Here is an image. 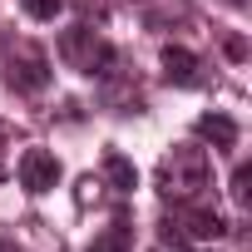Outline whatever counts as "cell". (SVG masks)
Here are the masks:
<instances>
[{
    "mask_svg": "<svg viewBox=\"0 0 252 252\" xmlns=\"http://www.w3.org/2000/svg\"><path fill=\"white\" fill-rule=\"evenodd\" d=\"M154 188H158L163 203H198V198H208V188H213V158H208V149L173 144L163 154V163H158Z\"/></svg>",
    "mask_w": 252,
    "mask_h": 252,
    "instance_id": "obj_1",
    "label": "cell"
},
{
    "mask_svg": "<svg viewBox=\"0 0 252 252\" xmlns=\"http://www.w3.org/2000/svg\"><path fill=\"white\" fill-rule=\"evenodd\" d=\"M55 50H60V60H64L74 74H89V79H94V74H114V60H119V55H114V45H109L94 25H84V20H79V25H69V30L60 35V45H55Z\"/></svg>",
    "mask_w": 252,
    "mask_h": 252,
    "instance_id": "obj_2",
    "label": "cell"
},
{
    "mask_svg": "<svg viewBox=\"0 0 252 252\" xmlns=\"http://www.w3.org/2000/svg\"><path fill=\"white\" fill-rule=\"evenodd\" d=\"M227 232V222L198 198V203H173V218H163V242L168 247H188V242H218Z\"/></svg>",
    "mask_w": 252,
    "mask_h": 252,
    "instance_id": "obj_3",
    "label": "cell"
},
{
    "mask_svg": "<svg viewBox=\"0 0 252 252\" xmlns=\"http://www.w3.org/2000/svg\"><path fill=\"white\" fill-rule=\"evenodd\" d=\"M5 84L15 94H40L50 84V55L35 40H5Z\"/></svg>",
    "mask_w": 252,
    "mask_h": 252,
    "instance_id": "obj_4",
    "label": "cell"
},
{
    "mask_svg": "<svg viewBox=\"0 0 252 252\" xmlns=\"http://www.w3.org/2000/svg\"><path fill=\"white\" fill-rule=\"evenodd\" d=\"M55 183H60V158H55L50 149H25V154H20V188L40 198V193H50Z\"/></svg>",
    "mask_w": 252,
    "mask_h": 252,
    "instance_id": "obj_5",
    "label": "cell"
},
{
    "mask_svg": "<svg viewBox=\"0 0 252 252\" xmlns=\"http://www.w3.org/2000/svg\"><path fill=\"white\" fill-rule=\"evenodd\" d=\"M158 64H163V79L178 84V89H193V84L203 79V60H198L193 50H183V45H163Z\"/></svg>",
    "mask_w": 252,
    "mask_h": 252,
    "instance_id": "obj_6",
    "label": "cell"
},
{
    "mask_svg": "<svg viewBox=\"0 0 252 252\" xmlns=\"http://www.w3.org/2000/svg\"><path fill=\"white\" fill-rule=\"evenodd\" d=\"M193 134H198L203 144H213V149H237V124H232L227 114H203V119L193 124Z\"/></svg>",
    "mask_w": 252,
    "mask_h": 252,
    "instance_id": "obj_7",
    "label": "cell"
},
{
    "mask_svg": "<svg viewBox=\"0 0 252 252\" xmlns=\"http://www.w3.org/2000/svg\"><path fill=\"white\" fill-rule=\"evenodd\" d=\"M134 247V222H129V213H119L94 242H89V252H129Z\"/></svg>",
    "mask_w": 252,
    "mask_h": 252,
    "instance_id": "obj_8",
    "label": "cell"
},
{
    "mask_svg": "<svg viewBox=\"0 0 252 252\" xmlns=\"http://www.w3.org/2000/svg\"><path fill=\"white\" fill-rule=\"evenodd\" d=\"M104 178L114 183V193H134L139 188V168L124 158V154H104Z\"/></svg>",
    "mask_w": 252,
    "mask_h": 252,
    "instance_id": "obj_9",
    "label": "cell"
},
{
    "mask_svg": "<svg viewBox=\"0 0 252 252\" xmlns=\"http://www.w3.org/2000/svg\"><path fill=\"white\" fill-rule=\"evenodd\" d=\"M64 10V0H25V15L30 20H55Z\"/></svg>",
    "mask_w": 252,
    "mask_h": 252,
    "instance_id": "obj_10",
    "label": "cell"
},
{
    "mask_svg": "<svg viewBox=\"0 0 252 252\" xmlns=\"http://www.w3.org/2000/svg\"><path fill=\"white\" fill-rule=\"evenodd\" d=\"M222 55L242 64V60H247V40H242V35H227V40H222Z\"/></svg>",
    "mask_w": 252,
    "mask_h": 252,
    "instance_id": "obj_11",
    "label": "cell"
},
{
    "mask_svg": "<svg viewBox=\"0 0 252 252\" xmlns=\"http://www.w3.org/2000/svg\"><path fill=\"white\" fill-rule=\"evenodd\" d=\"M247 178H252V173H247V163H237V173H232V198H237L242 208H247Z\"/></svg>",
    "mask_w": 252,
    "mask_h": 252,
    "instance_id": "obj_12",
    "label": "cell"
},
{
    "mask_svg": "<svg viewBox=\"0 0 252 252\" xmlns=\"http://www.w3.org/2000/svg\"><path fill=\"white\" fill-rule=\"evenodd\" d=\"M10 139H15V134H10V124L0 119V173H5V149H10Z\"/></svg>",
    "mask_w": 252,
    "mask_h": 252,
    "instance_id": "obj_13",
    "label": "cell"
},
{
    "mask_svg": "<svg viewBox=\"0 0 252 252\" xmlns=\"http://www.w3.org/2000/svg\"><path fill=\"white\" fill-rule=\"evenodd\" d=\"M0 252H25L20 242H10V237H0Z\"/></svg>",
    "mask_w": 252,
    "mask_h": 252,
    "instance_id": "obj_14",
    "label": "cell"
},
{
    "mask_svg": "<svg viewBox=\"0 0 252 252\" xmlns=\"http://www.w3.org/2000/svg\"><path fill=\"white\" fill-rule=\"evenodd\" d=\"M222 5H232V10H247V0H222Z\"/></svg>",
    "mask_w": 252,
    "mask_h": 252,
    "instance_id": "obj_15",
    "label": "cell"
}]
</instances>
